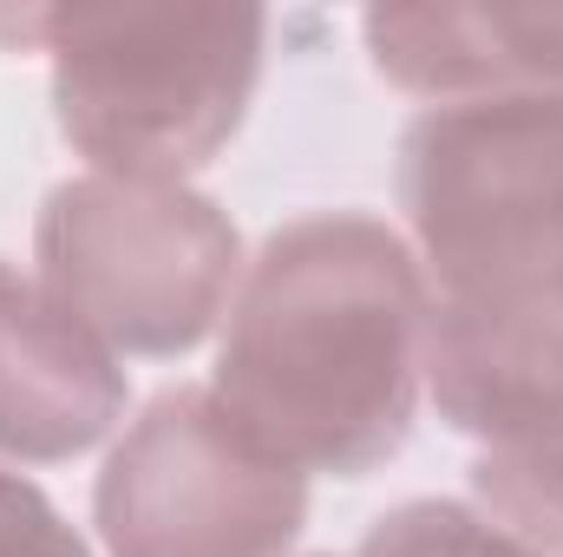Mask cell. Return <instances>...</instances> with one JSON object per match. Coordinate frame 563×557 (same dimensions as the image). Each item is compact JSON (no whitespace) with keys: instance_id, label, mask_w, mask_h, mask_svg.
<instances>
[{"instance_id":"1","label":"cell","mask_w":563,"mask_h":557,"mask_svg":"<svg viewBox=\"0 0 563 557\" xmlns=\"http://www.w3.org/2000/svg\"><path fill=\"white\" fill-rule=\"evenodd\" d=\"M432 288L413 243L367 210L282 223L223 321L210 394L282 466L367 479L426 401Z\"/></svg>"},{"instance_id":"2","label":"cell","mask_w":563,"mask_h":557,"mask_svg":"<svg viewBox=\"0 0 563 557\" xmlns=\"http://www.w3.org/2000/svg\"><path fill=\"white\" fill-rule=\"evenodd\" d=\"M53 59V119L92 171L184 184L243 132L269 59L256 7H40L13 20Z\"/></svg>"},{"instance_id":"3","label":"cell","mask_w":563,"mask_h":557,"mask_svg":"<svg viewBox=\"0 0 563 557\" xmlns=\"http://www.w3.org/2000/svg\"><path fill=\"white\" fill-rule=\"evenodd\" d=\"M400 210L432 315L563 302V92L426 106L400 132Z\"/></svg>"},{"instance_id":"4","label":"cell","mask_w":563,"mask_h":557,"mask_svg":"<svg viewBox=\"0 0 563 557\" xmlns=\"http://www.w3.org/2000/svg\"><path fill=\"white\" fill-rule=\"evenodd\" d=\"M40 282L125 361L203 348L243 288V237L217 197L170 177L79 171L33 223Z\"/></svg>"},{"instance_id":"5","label":"cell","mask_w":563,"mask_h":557,"mask_svg":"<svg viewBox=\"0 0 563 557\" xmlns=\"http://www.w3.org/2000/svg\"><path fill=\"white\" fill-rule=\"evenodd\" d=\"M92 525L106 557H288L308 479L263 452L210 387H164L112 439Z\"/></svg>"},{"instance_id":"6","label":"cell","mask_w":563,"mask_h":557,"mask_svg":"<svg viewBox=\"0 0 563 557\" xmlns=\"http://www.w3.org/2000/svg\"><path fill=\"white\" fill-rule=\"evenodd\" d=\"M125 361L20 263L0 256V459L66 466L125 433Z\"/></svg>"},{"instance_id":"7","label":"cell","mask_w":563,"mask_h":557,"mask_svg":"<svg viewBox=\"0 0 563 557\" xmlns=\"http://www.w3.org/2000/svg\"><path fill=\"white\" fill-rule=\"evenodd\" d=\"M374 66L432 106L563 92V7H367Z\"/></svg>"},{"instance_id":"8","label":"cell","mask_w":563,"mask_h":557,"mask_svg":"<svg viewBox=\"0 0 563 557\" xmlns=\"http://www.w3.org/2000/svg\"><path fill=\"white\" fill-rule=\"evenodd\" d=\"M426 394L452 433L498 446L563 439V302L511 315H432Z\"/></svg>"},{"instance_id":"9","label":"cell","mask_w":563,"mask_h":557,"mask_svg":"<svg viewBox=\"0 0 563 557\" xmlns=\"http://www.w3.org/2000/svg\"><path fill=\"white\" fill-rule=\"evenodd\" d=\"M354 557H538L505 525H492L478 505L459 499H407L367 525Z\"/></svg>"},{"instance_id":"10","label":"cell","mask_w":563,"mask_h":557,"mask_svg":"<svg viewBox=\"0 0 563 557\" xmlns=\"http://www.w3.org/2000/svg\"><path fill=\"white\" fill-rule=\"evenodd\" d=\"M0 557H92V545L33 479L0 472Z\"/></svg>"}]
</instances>
